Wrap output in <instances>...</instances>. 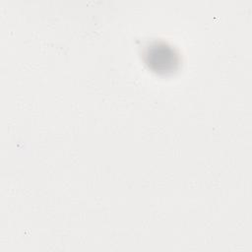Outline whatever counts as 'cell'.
Wrapping results in <instances>:
<instances>
[{"instance_id": "6da1fadb", "label": "cell", "mask_w": 252, "mask_h": 252, "mask_svg": "<svg viewBox=\"0 0 252 252\" xmlns=\"http://www.w3.org/2000/svg\"><path fill=\"white\" fill-rule=\"evenodd\" d=\"M145 59L149 67L158 73L172 71L178 64V54L164 42H156L147 47Z\"/></svg>"}]
</instances>
